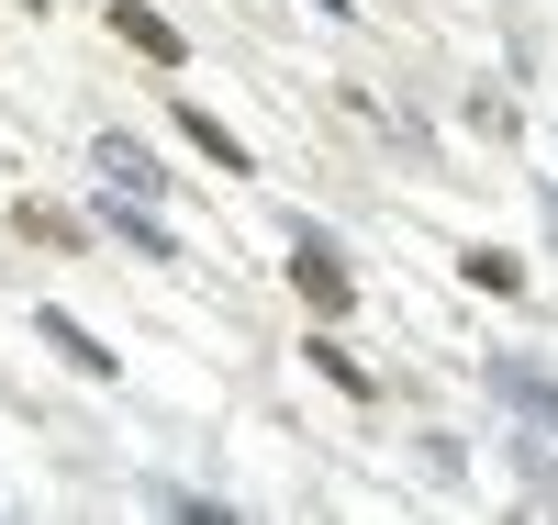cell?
<instances>
[{
    "instance_id": "ba28073f",
    "label": "cell",
    "mask_w": 558,
    "mask_h": 525,
    "mask_svg": "<svg viewBox=\"0 0 558 525\" xmlns=\"http://www.w3.org/2000/svg\"><path fill=\"white\" fill-rule=\"evenodd\" d=\"M458 279H470V291H525V258H502V247H470V258H458Z\"/></svg>"
},
{
    "instance_id": "8992f818",
    "label": "cell",
    "mask_w": 558,
    "mask_h": 525,
    "mask_svg": "<svg viewBox=\"0 0 558 525\" xmlns=\"http://www.w3.org/2000/svg\"><path fill=\"white\" fill-rule=\"evenodd\" d=\"M179 134H191V146L223 168V179H246V146H235V134H223V112H202V102H179Z\"/></svg>"
},
{
    "instance_id": "9c48e42d",
    "label": "cell",
    "mask_w": 558,
    "mask_h": 525,
    "mask_svg": "<svg viewBox=\"0 0 558 525\" xmlns=\"http://www.w3.org/2000/svg\"><path fill=\"white\" fill-rule=\"evenodd\" d=\"M302 369H324V380H336V392H357V403H368V392H380V380H368V369H357V358H347L336 336H313V358H302Z\"/></svg>"
},
{
    "instance_id": "52a82bcc",
    "label": "cell",
    "mask_w": 558,
    "mask_h": 525,
    "mask_svg": "<svg viewBox=\"0 0 558 525\" xmlns=\"http://www.w3.org/2000/svg\"><path fill=\"white\" fill-rule=\"evenodd\" d=\"M45 347H57V358H68L78 380H112V347L89 336V324H68V313H45Z\"/></svg>"
},
{
    "instance_id": "30bf717a",
    "label": "cell",
    "mask_w": 558,
    "mask_h": 525,
    "mask_svg": "<svg viewBox=\"0 0 558 525\" xmlns=\"http://www.w3.org/2000/svg\"><path fill=\"white\" fill-rule=\"evenodd\" d=\"M514 458H525V492H536V503L558 514V458H547V448H514Z\"/></svg>"
},
{
    "instance_id": "8fae6325",
    "label": "cell",
    "mask_w": 558,
    "mask_h": 525,
    "mask_svg": "<svg viewBox=\"0 0 558 525\" xmlns=\"http://www.w3.org/2000/svg\"><path fill=\"white\" fill-rule=\"evenodd\" d=\"M547 213H558V179H547Z\"/></svg>"
},
{
    "instance_id": "6da1fadb",
    "label": "cell",
    "mask_w": 558,
    "mask_h": 525,
    "mask_svg": "<svg viewBox=\"0 0 558 525\" xmlns=\"http://www.w3.org/2000/svg\"><path fill=\"white\" fill-rule=\"evenodd\" d=\"M481 380H492V403H502V414H525L536 437H558V380H547L536 358H492Z\"/></svg>"
},
{
    "instance_id": "5b68a950",
    "label": "cell",
    "mask_w": 558,
    "mask_h": 525,
    "mask_svg": "<svg viewBox=\"0 0 558 525\" xmlns=\"http://www.w3.org/2000/svg\"><path fill=\"white\" fill-rule=\"evenodd\" d=\"M101 224L123 235V247H146V258H179V235L146 213V190H112V202H101Z\"/></svg>"
},
{
    "instance_id": "277c9868",
    "label": "cell",
    "mask_w": 558,
    "mask_h": 525,
    "mask_svg": "<svg viewBox=\"0 0 558 525\" xmlns=\"http://www.w3.org/2000/svg\"><path fill=\"white\" fill-rule=\"evenodd\" d=\"M89 168H101L112 190H168V168L134 146V134H89Z\"/></svg>"
},
{
    "instance_id": "7a4b0ae2",
    "label": "cell",
    "mask_w": 558,
    "mask_h": 525,
    "mask_svg": "<svg viewBox=\"0 0 558 525\" xmlns=\"http://www.w3.org/2000/svg\"><path fill=\"white\" fill-rule=\"evenodd\" d=\"M291 291H302L313 313H347V302H357V279H347V258L324 247V235H302V247H291Z\"/></svg>"
},
{
    "instance_id": "3957f363",
    "label": "cell",
    "mask_w": 558,
    "mask_h": 525,
    "mask_svg": "<svg viewBox=\"0 0 558 525\" xmlns=\"http://www.w3.org/2000/svg\"><path fill=\"white\" fill-rule=\"evenodd\" d=\"M112 34L134 45V57H157V68L191 57V45H179V23H168V12H146V0H112Z\"/></svg>"
}]
</instances>
